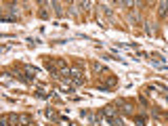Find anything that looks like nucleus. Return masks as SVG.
Segmentation results:
<instances>
[{
    "mask_svg": "<svg viewBox=\"0 0 168 126\" xmlns=\"http://www.w3.org/2000/svg\"><path fill=\"white\" fill-rule=\"evenodd\" d=\"M114 84H116V78H114V76H107L105 82H99V88H101V90H107V88H111Z\"/></svg>",
    "mask_w": 168,
    "mask_h": 126,
    "instance_id": "1",
    "label": "nucleus"
},
{
    "mask_svg": "<svg viewBox=\"0 0 168 126\" xmlns=\"http://www.w3.org/2000/svg\"><path fill=\"white\" fill-rule=\"evenodd\" d=\"M118 107H122L120 109V111H124V114H133V107H130V105H128V103H126V101H118Z\"/></svg>",
    "mask_w": 168,
    "mask_h": 126,
    "instance_id": "2",
    "label": "nucleus"
},
{
    "mask_svg": "<svg viewBox=\"0 0 168 126\" xmlns=\"http://www.w3.org/2000/svg\"><path fill=\"white\" fill-rule=\"evenodd\" d=\"M145 32H147L149 36H151V34H156V32H158V27H156V23H151V21H149V23H145Z\"/></svg>",
    "mask_w": 168,
    "mask_h": 126,
    "instance_id": "3",
    "label": "nucleus"
},
{
    "mask_svg": "<svg viewBox=\"0 0 168 126\" xmlns=\"http://www.w3.org/2000/svg\"><path fill=\"white\" fill-rule=\"evenodd\" d=\"M19 124H23V126L32 124V116H27V114H23V116H19Z\"/></svg>",
    "mask_w": 168,
    "mask_h": 126,
    "instance_id": "4",
    "label": "nucleus"
},
{
    "mask_svg": "<svg viewBox=\"0 0 168 126\" xmlns=\"http://www.w3.org/2000/svg\"><path fill=\"white\" fill-rule=\"evenodd\" d=\"M9 124L11 126H17L19 124V116H17V114H11V116H9Z\"/></svg>",
    "mask_w": 168,
    "mask_h": 126,
    "instance_id": "5",
    "label": "nucleus"
},
{
    "mask_svg": "<svg viewBox=\"0 0 168 126\" xmlns=\"http://www.w3.org/2000/svg\"><path fill=\"white\" fill-rule=\"evenodd\" d=\"M51 7H53V9H55V13H57L59 17H61V15H63V11H61V4H59V2H51Z\"/></svg>",
    "mask_w": 168,
    "mask_h": 126,
    "instance_id": "6",
    "label": "nucleus"
},
{
    "mask_svg": "<svg viewBox=\"0 0 168 126\" xmlns=\"http://www.w3.org/2000/svg\"><path fill=\"white\" fill-rule=\"evenodd\" d=\"M166 13H168V2H160V15L164 17Z\"/></svg>",
    "mask_w": 168,
    "mask_h": 126,
    "instance_id": "7",
    "label": "nucleus"
},
{
    "mask_svg": "<svg viewBox=\"0 0 168 126\" xmlns=\"http://www.w3.org/2000/svg\"><path fill=\"white\" fill-rule=\"evenodd\" d=\"M46 118H51V120H57V118H59V116L55 114L53 109H46Z\"/></svg>",
    "mask_w": 168,
    "mask_h": 126,
    "instance_id": "8",
    "label": "nucleus"
},
{
    "mask_svg": "<svg viewBox=\"0 0 168 126\" xmlns=\"http://www.w3.org/2000/svg\"><path fill=\"white\" fill-rule=\"evenodd\" d=\"M134 120H137V124H139V126H145V122H147V120H145V116H137Z\"/></svg>",
    "mask_w": 168,
    "mask_h": 126,
    "instance_id": "9",
    "label": "nucleus"
},
{
    "mask_svg": "<svg viewBox=\"0 0 168 126\" xmlns=\"http://www.w3.org/2000/svg\"><path fill=\"white\" fill-rule=\"evenodd\" d=\"M78 7H80V9H84V11H86L89 7H93V2H89V0H86V2H78Z\"/></svg>",
    "mask_w": 168,
    "mask_h": 126,
    "instance_id": "10",
    "label": "nucleus"
},
{
    "mask_svg": "<svg viewBox=\"0 0 168 126\" xmlns=\"http://www.w3.org/2000/svg\"><path fill=\"white\" fill-rule=\"evenodd\" d=\"M38 15H40V17H42V19H48V11H44V9H42V11H40V13H38Z\"/></svg>",
    "mask_w": 168,
    "mask_h": 126,
    "instance_id": "11",
    "label": "nucleus"
}]
</instances>
